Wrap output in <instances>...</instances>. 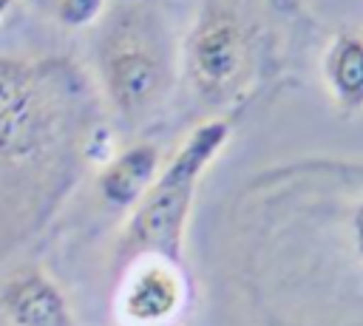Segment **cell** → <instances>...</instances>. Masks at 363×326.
Masks as SVG:
<instances>
[{"label":"cell","mask_w":363,"mask_h":326,"mask_svg":"<svg viewBox=\"0 0 363 326\" xmlns=\"http://www.w3.org/2000/svg\"><path fill=\"white\" fill-rule=\"evenodd\" d=\"M233 247L255 326H363V162L258 173L235 196Z\"/></svg>","instance_id":"1"},{"label":"cell","mask_w":363,"mask_h":326,"mask_svg":"<svg viewBox=\"0 0 363 326\" xmlns=\"http://www.w3.org/2000/svg\"><path fill=\"white\" fill-rule=\"evenodd\" d=\"M113 153L99 91L79 62L0 54V261Z\"/></svg>","instance_id":"2"},{"label":"cell","mask_w":363,"mask_h":326,"mask_svg":"<svg viewBox=\"0 0 363 326\" xmlns=\"http://www.w3.org/2000/svg\"><path fill=\"white\" fill-rule=\"evenodd\" d=\"M315 28L306 0H199L179 37V85L204 119H233L286 77Z\"/></svg>","instance_id":"3"},{"label":"cell","mask_w":363,"mask_h":326,"mask_svg":"<svg viewBox=\"0 0 363 326\" xmlns=\"http://www.w3.org/2000/svg\"><path fill=\"white\" fill-rule=\"evenodd\" d=\"M94 28L102 108L139 133L164 113L179 88V34L162 0H111Z\"/></svg>","instance_id":"4"},{"label":"cell","mask_w":363,"mask_h":326,"mask_svg":"<svg viewBox=\"0 0 363 326\" xmlns=\"http://www.w3.org/2000/svg\"><path fill=\"white\" fill-rule=\"evenodd\" d=\"M230 136L233 119L210 116L201 119L176 145L167 162H162L145 196L125 218V227L113 247L116 269L142 255H159L184 264V235L193 215L199 184L210 164L227 147Z\"/></svg>","instance_id":"5"},{"label":"cell","mask_w":363,"mask_h":326,"mask_svg":"<svg viewBox=\"0 0 363 326\" xmlns=\"http://www.w3.org/2000/svg\"><path fill=\"white\" fill-rule=\"evenodd\" d=\"M190 289L184 264L159 255L133 258L116 269V326H173L190 303Z\"/></svg>","instance_id":"6"},{"label":"cell","mask_w":363,"mask_h":326,"mask_svg":"<svg viewBox=\"0 0 363 326\" xmlns=\"http://www.w3.org/2000/svg\"><path fill=\"white\" fill-rule=\"evenodd\" d=\"M0 326H77L62 286L37 264L0 272Z\"/></svg>","instance_id":"7"},{"label":"cell","mask_w":363,"mask_h":326,"mask_svg":"<svg viewBox=\"0 0 363 326\" xmlns=\"http://www.w3.org/2000/svg\"><path fill=\"white\" fill-rule=\"evenodd\" d=\"M162 167V150L156 142L139 139L116 150L105 164L96 167V190L102 201L116 213H130L145 196Z\"/></svg>","instance_id":"8"},{"label":"cell","mask_w":363,"mask_h":326,"mask_svg":"<svg viewBox=\"0 0 363 326\" xmlns=\"http://www.w3.org/2000/svg\"><path fill=\"white\" fill-rule=\"evenodd\" d=\"M320 77L343 116L352 119L363 113V34H332L320 57Z\"/></svg>","instance_id":"9"},{"label":"cell","mask_w":363,"mask_h":326,"mask_svg":"<svg viewBox=\"0 0 363 326\" xmlns=\"http://www.w3.org/2000/svg\"><path fill=\"white\" fill-rule=\"evenodd\" d=\"M37 14L62 28H91L99 23L111 0H28Z\"/></svg>","instance_id":"10"},{"label":"cell","mask_w":363,"mask_h":326,"mask_svg":"<svg viewBox=\"0 0 363 326\" xmlns=\"http://www.w3.org/2000/svg\"><path fill=\"white\" fill-rule=\"evenodd\" d=\"M14 6H17V0H0V23L14 11Z\"/></svg>","instance_id":"11"},{"label":"cell","mask_w":363,"mask_h":326,"mask_svg":"<svg viewBox=\"0 0 363 326\" xmlns=\"http://www.w3.org/2000/svg\"><path fill=\"white\" fill-rule=\"evenodd\" d=\"M173 326H179V323H173Z\"/></svg>","instance_id":"12"}]
</instances>
